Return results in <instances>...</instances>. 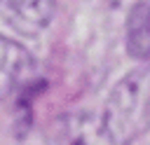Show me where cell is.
I'll return each mask as SVG.
<instances>
[{
    "instance_id": "obj_4",
    "label": "cell",
    "mask_w": 150,
    "mask_h": 145,
    "mask_svg": "<svg viewBox=\"0 0 150 145\" xmlns=\"http://www.w3.org/2000/svg\"><path fill=\"white\" fill-rule=\"evenodd\" d=\"M0 9L16 30L35 35L49 26L54 16V0H0Z\"/></svg>"
},
{
    "instance_id": "obj_1",
    "label": "cell",
    "mask_w": 150,
    "mask_h": 145,
    "mask_svg": "<svg viewBox=\"0 0 150 145\" xmlns=\"http://www.w3.org/2000/svg\"><path fill=\"white\" fill-rule=\"evenodd\" d=\"M103 122L115 143H131L150 126V65L127 72L110 91Z\"/></svg>"
},
{
    "instance_id": "obj_5",
    "label": "cell",
    "mask_w": 150,
    "mask_h": 145,
    "mask_svg": "<svg viewBox=\"0 0 150 145\" xmlns=\"http://www.w3.org/2000/svg\"><path fill=\"white\" fill-rule=\"evenodd\" d=\"M127 49L134 58L150 56V5L136 2L127 16Z\"/></svg>"
},
{
    "instance_id": "obj_2",
    "label": "cell",
    "mask_w": 150,
    "mask_h": 145,
    "mask_svg": "<svg viewBox=\"0 0 150 145\" xmlns=\"http://www.w3.org/2000/svg\"><path fill=\"white\" fill-rule=\"evenodd\" d=\"M49 145H117L103 122L91 112H68L47 129Z\"/></svg>"
},
{
    "instance_id": "obj_3",
    "label": "cell",
    "mask_w": 150,
    "mask_h": 145,
    "mask_svg": "<svg viewBox=\"0 0 150 145\" xmlns=\"http://www.w3.org/2000/svg\"><path fill=\"white\" fill-rule=\"evenodd\" d=\"M35 72V61L19 42L0 35V98L14 94Z\"/></svg>"
}]
</instances>
